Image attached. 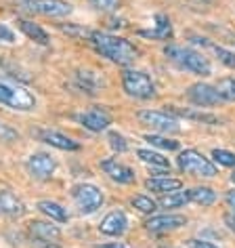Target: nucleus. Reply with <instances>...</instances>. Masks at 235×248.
Listing matches in <instances>:
<instances>
[{
	"label": "nucleus",
	"mask_w": 235,
	"mask_h": 248,
	"mask_svg": "<svg viewBox=\"0 0 235 248\" xmlns=\"http://www.w3.org/2000/svg\"><path fill=\"white\" fill-rule=\"evenodd\" d=\"M0 40H4V42H15V34L11 32L7 26H2V23H0Z\"/></svg>",
	"instance_id": "obj_36"
},
{
	"label": "nucleus",
	"mask_w": 235,
	"mask_h": 248,
	"mask_svg": "<svg viewBox=\"0 0 235 248\" xmlns=\"http://www.w3.org/2000/svg\"><path fill=\"white\" fill-rule=\"evenodd\" d=\"M90 4L97 11H103V13H114V11L120 9V0H90Z\"/></svg>",
	"instance_id": "obj_30"
},
{
	"label": "nucleus",
	"mask_w": 235,
	"mask_h": 248,
	"mask_svg": "<svg viewBox=\"0 0 235 248\" xmlns=\"http://www.w3.org/2000/svg\"><path fill=\"white\" fill-rule=\"evenodd\" d=\"M26 169L28 172L32 175L34 179H48L57 169V162L51 154H32L26 162Z\"/></svg>",
	"instance_id": "obj_10"
},
{
	"label": "nucleus",
	"mask_w": 235,
	"mask_h": 248,
	"mask_svg": "<svg viewBox=\"0 0 235 248\" xmlns=\"http://www.w3.org/2000/svg\"><path fill=\"white\" fill-rule=\"evenodd\" d=\"M231 181L235 183V170H233V175H231Z\"/></svg>",
	"instance_id": "obj_42"
},
{
	"label": "nucleus",
	"mask_w": 235,
	"mask_h": 248,
	"mask_svg": "<svg viewBox=\"0 0 235 248\" xmlns=\"http://www.w3.org/2000/svg\"><path fill=\"white\" fill-rule=\"evenodd\" d=\"M225 202H227V208H229V210H231V213L235 215V189L227 191V196H225Z\"/></svg>",
	"instance_id": "obj_37"
},
{
	"label": "nucleus",
	"mask_w": 235,
	"mask_h": 248,
	"mask_svg": "<svg viewBox=\"0 0 235 248\" xmlns=\"http://www.w3.org/2000/svg\"><path fill=\"white\" fill-rule=\"evenodd\" d=\"M137 156L141 158V162H145V164H149V166H156V169H170L168 158H164L162 154H158V152L137 150Z\"/></svg>",
	"instance_id": "obj_26"
},
{
	"label": "nucleus",
	"mask_w": 235,
	"mask_h": 248,
	"mask_svg": "<svg viewBox=\"0 0 235 248\" xmlns=\"http://www.w3.org/2000/svg\"><path fill=\"white\" fill-rule=\"evenodd\" d=\"M76 82H78L80 89H84V93H88V95H95V93H99V89L103 86V78L99 76L97 72L80 70L76 74Z\"/></svg>",
	"instance_id": "obj_20"
},
{
	"label": "nucleus",
	"mask_w": 235,
	"mask_h": 248,
	"mask_svg": "<svg viewBox=\"0 0 235 248\" xmlns=\"http://www.w3.org/2000/svg\"><path fill=\"white\" fill-rule=\"evenodd\" d=\"M189 200L200 206H212L216 202V194L210 187H193L189 189Z\"/></svg>",
	"instance_id": "obj_25"
},
{
	"label": "nucleus",
	"mask_w": 235,
	"mask_h": 248,
	"mask_svg": "<svg viewBox=\"0 0 235 248\" xmlns=\"http://www.w3.org/2000/svg\"><path fill=\"white\" fill-rule=\"evenodd\" d=\"M122 86L134 99H151L156 95L153 80L141 70H126L122 74Z\"/></svg>",
	"instance_id": "obj_5"
},
{
	"label": "nucleus",
	"mask_w": 235,
	"mask_h": 248,
	"mask_svg": "<svg viewBox=\"0 0 235 248\" xmlns=\"http://www.w3.org/2000/svg\"><path fill=\"white\" fill-rule=\"evenodd\" d=\"M191 248H216L212 242H204V240H191Z\"/></svg>",
	"instance_id": "obj_38"
},
{
	"label": "nucleus",
	"mask_w": 235,
	"mask_h": 248,
	"mask_svg": "<svg viewBox=\"0 0 235 248\" xmlns=\"http://www.w3.org/2000/svg\"><path fill=\"white\" fill-rule=\"evenodd\" d=\"M145 187L149 191H156V194H170V191H176L183 187V183L178 179H170V177H149L145 181Z\"/></svg>",
	"instance_id": "obj_19"
},
{
	"label": "nucleus",
	"mask_w": 235,
	"mask_h": 248,
	"mask_svg": "<svg viewBox=\"0 0 235 248\" xmlns=\"http://www.w3.org/2000/svg\"><path fill=\"white\" fill-rule=\"evenodd\" d=\"M0 213L9 215V217H21L26 213V206H23V202L13 194V191L2 189L0 191Z\"/></svg>",
	"instance_id": "obj_18"
},
{
	"label": "nucleus",
	"mask_w": 235,
	"mask_h": 248,
	"mask_svg": "<svg viewBox=\"0 0 235 248\" xmlns=\"http://www.w3.org/2000/svg\"><path fill=\"white\" fill-rule=\"evenodd\" d=\"M19 7L28 13L44 17H65L72 13V4L65 0H19Z\"/></svg>",
	"instance_id": "obj_7"
},
{
	"label": "nucleus",
	"mask_w": 235,
	"mask_h": 248,
	"mask_svg": "<svg viewBox=\"0 0 235 248\" xmlns=\"http://www.w3.org/2000/svg\"><path fill=\"white\" fill-rule=\"evenodd\" d=\"M176 162H178V169H181L183 172H189V175H193V177H208L210 179V177L219 175L216 166L197 150L181 152L178 154V158H176Z\"/></svg>",
	"instance_id": "obj_4"
},
{
	"label": "nucleus",
	"mask_w": 235,
	"mask_h": 248,
	"mask_svg": "<svg viewBox=\"0 0 235 248\" xmlns=\"http://www.w3.org/2000/svg\"><path fill=\"white\" fill-rule=\"evenodd\" d=\"M132 206L137 208V210H141V213H145V215H151L153 210L158 208V204L151 200V198H147V196H134L132 198Z\"/></svg>",
	"instance_id": "obj_28"
},
{
	"label": "nucleus",
	"mask_w": 235,
	"mask_h": 248,
	"mask_svg": "<svg viewBox=\"0 0 235 248\" xmlns=\"http://www.w3.org/2000/svg\"><path fill=\"white\" fill-rule=\"evenodd\" d=\"M99 248H132V246L124 244V242H111V244H105V246H99Z\"/></svg>",
	"instance_id": "obj_39"
},
{
	"label": "nucleus",
	"mask_w": 235,
	"mask_h": 248,
	"mask_svg": "<svg viewBox=\"0 0 235 248\" xmlns=\"http://www.w3.org/2000/svg\"><path fill=\"white\" fill-rule=\"evenodd\" d=\"M189 200V191L185 189H176V191H170L168 196H162L160 198V206H164V208H178V206H185Z\"/></svg>",
	"instance_id": "obj_24"
},
{
	"label": "nucleus",
	"mask_w": 235,
	"mask_h": 248,
	"mask_svg": "<svg viewBox=\"0 0 235 248\" xmlns=\"http://www.w3.org/2000/svg\"><path fill=\"white\" fill-rule=\"evenodd\" d=\"M139 120L151 126L158 133H178L181 131V124L175 116H170L168 111H156V109H141L139 111Z\"/></svg>",
	"instance_id": "obj_8"
},
{
	"label": "nucleus",
	"mask_w": 235,
	"mask_h": 248,
	"mask_svg": "<svg viewBox=\"0 0 235 248\" xmlns=\"http://www.w3.org/2000/svg\"><path fill=\"white\" fill-rule=\"evenodd\" d=\"M212 158H214L220 166H235V154H233V152L214 150V152H212Z\"/></svg>",
	"instance_id": "obj_31"
},
{
	"label": "nucleus",
	"mask_w": 235,
	"mask_h": 248,
	"mask_svg": "<svg viewBox=\"0 0 235 248\" xmlns=\"http://www.w3.org/2000/svg\"><path fill=\"white\" fill-rule=\"evenodd\" d=\"M126 229H128V219L122 210H111V213L101 221V225H99V232L105 233V235H114V238L122 235Z\"/></svg>",
	"instance_id": "obj_13"
},
{
	"label": "nucleus",
	"mask_w": 235,
	"mask_h": 248,
	"mask_svg": "<svg viewBox=\"0 0 235 248\" xmlns=\"http://www.w3.org/2000/svg\"><path fill=\"white\" fill-rule=\"evenodd\" d=\"M139 36L149 38V40H168L172 36V26H170L168 15L158 13L156 15V28L153 30H139Z\"/></svg>",
	"instance_id": "obj_16"
},
{
	"label": "nucleus",
	"mask_w": 235,
	"mask_h": 248,
	"mask_svg": "<svg viewBox=\"0 0 235 248\" xmlns=\"http://www.w3.org/2000/svg\"><path fill=\"white\" fill-rule=\"evenodd\" d=\"M17 26H19V30L28 36L29 40L38 42V45H42V46H46L48 42H51V38H48V34H46L44 30H42V28L38 26V23L28 21V19H17Z\"/></svg>",
	"instance_id": "obj_21"
},
{
	"label": "nucleus",
	"mask_w": 235,
	"mask_h": 248,
	"mask_svg": "<svg viewBox=\"0 0 235 248\" xmlns=\"http://www.w3.org/2000/svg\"><path fill=\"white\" fill-rule=\"evenodd\" d=\"M88 40L101 57L114 61L118 65H131L139 55L134 45H131L126 38H120V36L107 32H92Z\"/></svg>",
	"instance_id": "obj_1"
},
{
	"label": "nucleus",
	"mask_w": 235,
	"mask_h": 248,
	"mask_svg": "<svg viewBox=\"0 0 235 248\" xmlns=\"http://www.w3.org/2000/svg\"><path fill=\"white\" fill-rule=\"evenodd\" d=\"M187 99L193 105H197V108H212V105H219L222 101L216 86H210L206 82L191 84L187 89Z\"/></svg>",
	"instance_id": "obj_9"
},
{
	"label": "nucleus",
	"mask_w": 235,
	"mask_h": 248,
	"mask_svg": "<svg viewBox=\"0 0 235 248\" xmlns=\"http://www.w3.org/2000/svg\"><path fill=\"white\" fill-rule=\"evenodd\" d=\"M38 139L44 141V143L57 147V150H63V152H76L80 150V143L73 141L72 137L67 135H61L57 131H38Z\"/></svg>",
	"instance_id": "obj_15"
},
{
	"label": "nucleus",
	"mask_w": 235,
	"mask_h": 248,
	"mask_svg": "<svg viewBox=\"0 0 235 248\" xmlns=\"http://www.w3.org/2000/svg\"><path fill=\"white\" fill-rule=\"evenodd\" d=\"M0 105L19 111H29L36 108V97L26 86L17 84L9 78H0Z\"/></svg>",
	"instance_id": "obj_3"
},
{
	"label": "nucleus",
	"mask_w": 235,
	"mask_h": 248,
	"mask_svg": "<svg viewBox=\"0 0 235 248\" xmlns=\"http://www.w3.org/2000/svg\"><path fill=\"white\" fill-rule=\"evenodd\" d=\"M145 141H149L151 145L162 147V150H168V152L178 150V143H176V141L166 139V137H160V135H145Z\"/></svg>",
	"instance_id": "obj_29"
},
{
	"label": "nucleus",
	"mask_w": 235,
	"mask_h": 248,
	"mask_svg": "<svg viewBox=\"0 0 235 248\" xmlns=\"http://www.w3.org/2000/svg\"><path fill=\"white\" fill-rule=\"evenodd\" d=\"M42 248H61V246H57L55 242H44V246H42Z\"/></svg>",
	"instance_id": "obj_41"
},
{
	"label": "nucleus",
	"mask_w": 235,
	"mask_h": 248,
	"mask_svg": "<svg viewBox=\"0 0 235 248\" xmlns=\"http://www.w3.org/2000/svg\"><path fill=\"white\" fill-rule=\"evenodd\" d=\"M212 48H214V53L219 55V59H220L227 67H235V53L227 51V48H222V46H212Z\"/></svg>",
	"instance_id": "obj_34"
},
{
	"label": "nucleus",
	"mask_w": 235,
	"mask_h": 248,
	"mask_svg": "<svg viewBox=\"0 0 235 248\" xmlns=\"http://www.w3.org/2000/svg\"><path fill=\"white\" fill-rule=\"evenodd\" d=\"M38 210H40L42 215H46L51 221H57V223H65V221H67V213H65V208L61 206L59 202L40 200V202H38Z\"/></svg>",
	"instance_id": "obj_22"
},
{
	"label": "nucleus",
	"mask_w": 235,
	"mask_h": 248,
	"mask_svg": "<svg viewBox=\"0 0 235 248\" xmlns=\"http://www.w3.org/2000/svg\"><path fill=\"white\" fill-rule=\"evenodd\" d=\"M61 32H65L67 36H76V38H90V30L78 28V26H61Z\"/></svg>",
	"instance_id": "obj_33"
},
{
	"label": "nucleus",
	"mask_w": 235,
	"mask_h": 248,
	"mask_svg": "<svg viewBox=\"0 0 235 248\" xmlns=\"http://www.w3.org/2000/svg\"><path fill=\"white\" fill-rule=\"evenodd\" d=\"M225 223H227V227H229V229H233V232H235V215H233V213L225 215Z\"/></svg>",
	"instance_id": "obj_40"
},
{
	"label": "nucleus",
	"mask_w": 235,
	"mask_h": 248,
	"mask_svg": "<svg viewBox=\"0 0 235 248\" xmlns=\"http://www.w3.org/2000/svg\"><path fill=\"white\" fill-rule=\"evenodd\" d=\"M72 198L76 202V206L80 210V215H92L103 206V191L97 185L90 183H80L72 189Z\"/></svg>",
	"instance_id": "obj_6"
},
{
	"label": "nucleus",
	"mask_w": 235,
	"mask_h": 248,
	"mask_svg": "<svg viewBox=\"0 0 235 248\" xmlns=\"http://www.w3.org/2000/svg\"><path fill=\"white\" fill-rule=\"evenodd\" d=\"M101 170L111 179V181H116V183H122V185L134 183V170L128 169L126 164L118 162V160H111V158L103 160V162H101Z\"/></svg>",
	"instance_id": "obj_12"
},
{
	"label": "nucleus",
	"mask_w": 235,
	"mask_h": 248,
	"mask_svg": "<svg viewBox=\"0 0 235 248\" xmlns=\"http://www.w3.org/2000/svg\"><path fill=\"white\" fill-rule=\"evenodd\" d=\"M170 111L176 116H183V118H189V120H195V122H206V124H220V120L216 118L214 114H206V111H193V109H178V108H172L170 105Z\"/></svg>",
	"instance_id": "obj_23"
},
{
	"label": "nucleus",
	"mask_w": 235,
	"mask_h": 248,
	"mask_svg": "<svg viewBox=\"0 0 235 248\" xmlns=\"http://www.w3.org/2000/svg\"><path fill=\"white\" fill-rule=\"evenodd\" d=\"M183 225H187V219L183 215H160L145 221V227L149 232H170V229H178Z\"/></svg>",
	"instance_id": "obj_14"
},
{
	"label": "nucleus",
	"mask_w": 235,
	"mask_h": 248,
	"mask_svg": "<svg viewBox=\"0 0 235 248\" xmlns=\"http://www.w3.org/2000/svg\"><path fill=\"white\" fill-rule=\"evenodd\" d=\"M29 232L36 240L40 242H55L61 238V229L57 225H51L46 221H32L29 223Z\"/></svg>",
	"instance_id": "obj_17"
},
{
	"label": "nucleus",
	"mask_w": 235,
	"mask_h": 248,
	"mask_svg": "<svg viewBox=\"0 0 235 248\" xmlns=\"http://www.w3.org/2000/svg\"><path fill=\"white\" fill-rule=\"evenodd\" d=\"M216 91L222 101H235V78H220L216 82Z\"/></svg>",
	"instance_id": "obj_27"
},
{
	"label": "nucleus",
	"mask_w": 235,
	"mask_h": 248,
	"mask_svg": "<svg viewBox=\"0 0 235 248\" xmlns=\"http://www.w3.org/2000/svg\"><path fill=\"white\" fill-rule=\"evenodd\" d=\"M0 139L2 141H15V139H19V133L13 131V128H9V126H4V124H0Z\"/></svg>",
	"instance_id": "obj_35"
},
{
	"label": "nucleus",
	"mask_w": 235,
	"mask_h": 248,
	"mask_svg": "<svg viewBox=\"0 0 235 248\" xmlns=\"http://www.w3.org/2000/svg\"><path fill=\"white\" fill-rule=\"evenodd\" d=\"M164 55L168 57L172 63H176L181 70H187L195 76H210L212 74V65L210 61L204 57L202 53L193 51L189 46H176V45H168L164 48Z\"/></svg>",
	"instance_id": "obj_2"
},
{
	"label": "nucleus",
	"mask_w": 235,
	"mask_h": 248,
	"mask_svg": "<svg viewBox=\"0 0 235 248\" xmlns=\"http://www.w3.org/2000/svg\"><path fill=\"white\" fill-rule=\"evenodd\" d=\"M107 139H109V145H111V150H116V152H126V150H128V143H126V139L122 137L120 133L111 131Z\"/></svg>",
	"instance_id": "obj_32"
},
{
	"label": "nucleus",
	"mask_w": 235,
	"mask_h": 248,
	"mask_svg": "<svg viewBox=\"0 0 235 248\" xmlns=\"http://www.w3.org/2000/svg\"><path fill=\"white\" fill-rule=\"evenodd\" d=\"M76 118L84 128H88L92 133H101L111 124V116L101 108H92L88 111H82V114H78Z\"/></svg>",
	"instance_id": "obj_11"
}]
</instances>
